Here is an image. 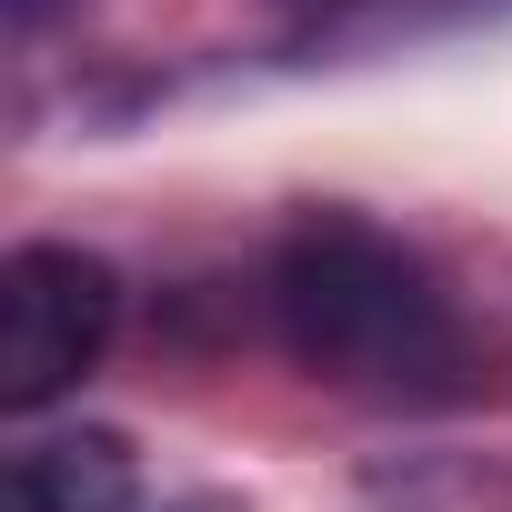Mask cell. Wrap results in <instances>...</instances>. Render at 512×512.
I'll return each mask as SVG.
<instances>
[{
  "mask_svg": "<svg viewBox=\"0 0 512 512\" xmlns=\"http://www.w3.org/2000/svg\"><path fill=\"white\" fill-rule=\"evenodd\" d=\"M272 322L282 352L362 402H442L472 372V342L412 241L362 211H312L272 251Z\"/></svg>",
  "mask_w": 512,
  "mask_h": 512,
  "instance_id": "1",
  "label": "cell"
},
{
  "mask_svg": "<svg viewBox=\"0 0 512 512\" xmlns=\"http://www.w3.org/2000/svg\"><path fill=\"white\" fill-rule=\"evenodd\" d=\"M121 322V282L101 251L81 241H21L0 262V412H41L61 402Z\"/></svg>",
  "mask_w": 512,
  "mask_h": 512,
  "instance_id": "2",
  "label": "cell"
},
{
  "mask_svg": "<svg viewBox=\"0 0 512 512\" xmlns=\"http://www.w3.org/2000/svg\"><path fill=\"white\" fill-rule=\"evenodd\" d=\"M11 512H141V462L101 422L51 432L11 462Z\"/></svg>",
  "mask_w": 512,
  "mask_h": 512,
  "instance_id": "3",
  "label": "cell"
},
{
  "mask_svg": "<svg viewBox=\"0 0 512 512\" xmlns=\"http://www.w3.org/2000/svg\"><path fill=\"white\" fill-rule=\"evenodd\" d=\"M11 11H21V21H31V11H41V0H11Z\"/></svg>",
  "mask_w": 512,
  "mask_h": 512,
  "instance_id": "4",
  "label": "cell"
}]
</instances>
